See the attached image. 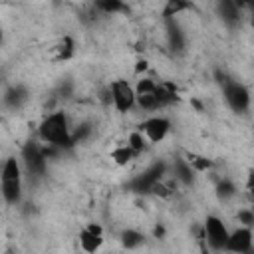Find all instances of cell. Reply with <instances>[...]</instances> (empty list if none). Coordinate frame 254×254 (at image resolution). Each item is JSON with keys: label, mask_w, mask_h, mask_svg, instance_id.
Returning <instances> with one entry per match:
<instances>
[{"label": "cell", "mask_w": 254, "mask_h": 254, "mask_svg": "<svg viewBox=\"0 0 254 254\" xmlns=\"http://www.w3.org/2000/svg\"><path fill=\"white\" fill-rule=\"evenodd\" d=\"M0 42H2V28H0Z\"/></svg>", "instance_id": "f546056e"}, {"label": "cell", "mask_w": 254, "mask_h": 254, "mask_svg": "<svg viewBox=\"0 0 254 254\" xmlns=\"http://www.w3.org/2000/svg\"><path fill=\"white\" fill-rule=\"evenodd\" d=\"M185 159H187V163L192 167L194 173H204V171L212 169V165H214L212 159H208V157H204V155H196V153H187Z\"/></svg>", "instance_id": "d6986e66"}, {"label": "cell", "mask_w": 254, "mask_h": 254, "mask_svg": "<svg viewBox=\"0 0 254 254\" xmlns=\"http://www.w3.org/2000/svg\"><path fill=\"white\" fill-rule=\"evenodd\" d=\"M141 69H143V71L147 69V60H139V62H137V67H135V71H137V73H141Z\"/></svg>", "instance_id": "4316f807"}, {"label": "cell", "mask_w": 254, "mask_h": 254, "mask_svg": "<svg viewBox=\"0 0 254 254\" xmlns=\"http://www.w3.org/2000/svg\"><path fill=\"white\" fill-rule=\"evenodd\" d=\"M38 137L42 143L58 147L60 151L71 149L73 141H71V129H69V121L65 111H52L48 113L42 123L38 125Z\"/></svg>", "instance_id": "6da1fadb"}, {"label": "cell", "mask_w": 254, "mask_h": 254, "mask_svg": "<svg viewBox=\"0 0 254 254\" xmlns=\"http://www.w3.org/2000/svg\"><path fill=\"white\" fill-rule=\"evenodd\" d=\"M202 242L204 246H208L210 250H216V252H222L224 246H226V240H228V228L226 224L214 216V214H208L204 218V224H202Z\"/></svg>", "instance_id": "8992f818"}, {"label": "cell", "mask_w": 254, "mask_h": 254, "mask_svg": "<svg viewBox=\"0 0 254 254\" xmlns=\"http://www.w3.org/2000/svg\"><path fill=\"white\" fill-rule=\"evenodd\" d=\"M153 234H155V238H163V236H165V228H163V226L159 224V226H155Z\"/></svg>", "instance_id": "83f0119b"}, {"label": "cell", "mask_w": 254, "mask_h": 254, "mask_svg": "<svg viewBox=\"0 0 254 254\" xmlns=\"http://www.w3.org/2000/svg\"><path fill=\"white\" fill-rule=\"evenodd\" d=\"M155 87H157V81H155V79H151V77H141L133 89H135V95H147V93H153Z\"/></svg>", "instance_id": "cb8c5ba5"}, {"label": "cell", "mask_w": 254, "mask_h": 254, "mask_svg": "<svg viewBox=\"0 0 254 254\" xmlns=\"http://www.w3.org/2000/svg\"><path fill=\"white\" fill-rule=\"evenodd\" d=\"M71 83L69 81H65V83H62L60 85V89H58V97H69V93H71Z\"/></svg>", "instance_id": "484cf974"}, {"label": "cell", "mask_w": 254, "mask_h": 254, "mask_svg": "<svg viewBox=\"0 0 254 254\" xmlns=\"http://www.w3.org/2000/svg\"><path fill=\"white\" fill-rule=\"evenodd\" d=\"M119 240H121V246L125 250H137L145 244V234L135 230V228H125L121 234H119Z\"/></svg>", "instance_id": "9a60e30c"}, {"label": "cell", "mask_w": 254, "mask_h": 254, "mask_svg": "<svg viewBox=\"0 0 254 254\" xmlns=\"http://www.w3.org/2000/svg\"><path fill=\"white\" fill-rule=\"evenodd\" d=\"M165 175H167V163L165 161H153L143 173L129 179L125 189L133 194H151L153 187L157 183H161L165 179Z\"/></svg>", "instance_id": "3957f363"}, {"label": "cell", "mask_w": 254, "mask_h": 254, "mask_svg": "<svg viewBox=\"0 0 254 254\" xmlns=\"http://www.w3.org/2000/svg\"><path fill=\"white\" fill-rule=\"evenodd\" d=\"M214 194H216V198H218L220 202H228V200H232V198L238 194V189H236L234 181H230V179H220V181L216 183V187H214Z\"/></svg>", "instance_id": "e0dca14e"}, {"label": "cell", "mask_w": 254, "mask_h": 254, "mask_svg": "<svg viewBox=\"0 0 254 254\" xmlns=\"http://www.w3.org/2000/svg\"><path fill=\"white\" fill-rule=\"evenodd\" d=\"M56 60L58 62H65V60H69L71 56H73V52H75V44H73V38L71 36H64V40L58 44V48H56Z\"/></svg>", "instance_id": "ffe728a7"}, {"label": "cell", "mask_w": 254, "mask_h": 254, "mask_svg": "<svg viewBox=\"0 0 254 254\" xmlns=\"http://www.w3.org/2000/svg\"><path fill=\"white\" fill-rule=\"evenodd\" d=\"M93 10L95 12H101L105 16H115V14H121V12H127L129 6L123 4L121 0H99L93 4Z\"/></svg>", "instance_id": "2e32d148"}, {"label": "cell", "mask_w": 254, "mask_h": 254, "mask_svg": "<svg viewBox=\"0 0 254 254\" xmlns=\"http://www.w3.org/2000/svg\"><path fill=\"white\" fill-rule=\"evenodd\" d=\"M218 87L222 89L224 101L228 103V107H230L234 113H246V111H248V107H250V89H248L244 83H240V81L228 77V79H226L222 85H218Z\"/></svg>", "instance_id": "5b68a950"}, {"label": "cell", "mask_w": 254, "mask_h": 254, "mask_svg": "<svg viewBox=\"0 0 254 254\" xmlns=\"http://www.w3.org/2000/svg\"><path fill=\"white\" fill-rule=\"evenodd\" d=\"M20 161L26 169V173L30 175V179H42L48 173V159L44 157L42 145L34 139L26 141L20 149Z\"/></svg>", "instance_id": "277c9868"}, {"label": "cell", "mask_w": 254, "mask_h": 254, "mask_svg": "<svg viewBox=\"0 0 254 254\" xmlns=\"http://www.w3.org/2000/svg\"><path fill=\"white\" fill-rule=\"evenodd\" d=\"M28 97H30V91L26 89V85L16 83V85H10V87L4 91V95H2V105H4L6 109H10V111H16V109H20V107L28 101Z\"/></svg>", "instance_id": "4fadbf2b"}, {"label": "cell", "mask_w": 254, "mask_h": 254, "mask_svg": "<svg viewBox=\"0 0 254 254\" xmlns=\"http://www.w3.org/2000/svg\"><path fill=\"white\" fill-rule=\"evenodd\" d=\"M236 218H238V222H240L242 226H246V228H252V224H254V212H252L250 208H240L238 214H236Z\"/></svg>", "instance_id": "d4e9b609"}, {"label": "cell", "mask_w": 254, "mask_h": 254, "mask_svg": "<svg viewBox=\"0 0 254 254\" xmlns=\"http://www.w3.org/2000/svg\"><path fill=\"white\" fill-rule=\"evenodd\" d=\"M111 103L119 113H127L135 107V89L127 79H115L109 85Z\"/></svg>", "instance_id": "52a82bcc"}, {"label": "cell", "mask_w": 254, "mask_h": 254, "mask_svg": "<svg viewBox=\"0 0 254 254\" xmlns=\"http://www.w3.org/2000/svg\"><path fill=\"white\" fill-rule=\"evenodd\" d=\"M192 4L190 2H183V0H169L163 8V20H175L181 12L190 10Z\"/></svg>", "instance_id": "ac0fdd59"}, {"label": "cell", "mask_w": 254, "mask_h": 254, "mask_svg": "<svg viewBox=\"0 0 254 254\" xmlns=\"http://www.w3.org/2000/svg\"><path fill=\"white\" fill-rule=\"evenodd\" d=\"M91 135H93V123L83 121V123H79V125L71 131V141H73V145H77V143L87 141Z\"/></svg>", "instance_id": "7402d4cb"}, {"label": "cell", "mask_w": 254, "mask_h": 254, "mask_svg": "<svg viewBox=\"0 0 254 254\" xmlns=\"http://www.w3.org/2000/svg\"><path fill=\"white\" fill-rule=\"evenodd\" d=\"M224 250H228L232 254H250L252 252V228L238 226L236 230L228 232Z\"/></svg>", "instance_id": "30bf717a"}, {"label": "cell", "mask_w": 254, "mask_h": 254, "mask_svg": "<svg viewBox=\"0 0 254 254\" xmlns=\"http://www.w3.org/2000/svg\"><path fill=\"white\" fill-rule=\"evenodd\" d=\"M0 194L10 206L22 202V167L16 157H8L0 169Z\"/></svg>", "instance_id": "7a4b0ae2"}, {"label": "cell", "mask_w": 254, "mask_h": 254, "mask_svg": "<svg viewBox=\"0 0 254 254\" xmlns=\"http://www.w3.org/2000/svg\"><path fill=\"white\" fill-rule=\"evenodd\" d=\"M216 14L218 18L228 26V28H236L242 20V12H240V4L234 0H220L216 4Z\"/></svg>", "instance_id": "8fae6325"}, {"label": "cell", "mask_w": 254, "mask_h": 254, "mask_svg": "<svg viewBox=\"0 0 254 254\" xmlns=\"http://www.w3.org/2000/svg\"><path fill=\"white\" fill-rule=\"evenodd\" d=\"M77 240H79V248L87 254H95L101 244H103V228L101 224L97 222H89L87 226H83L77 234Z\"/></svg>", "instance_id": "9c48e42d"}, {"label": "cell", "mask_w": 254, "mask_h": 254, "mask_svg": "<svg viewBox=\"0 0 254 254\" xmlns=\"http://www.w3.org/2000/svg\"><path fill=\"white\" fill-rule=\"evenodd\" d=\"M202 254H208V250H206V246H204V242H202Z\"/></svg>", "instance_id": "f1b7e54d"}, {"label": "cell", "mask_w": 254, "mask_h": 254, "mask_svg": "<svg viewBox=\"0 0 254 254\" xmlns=\"http://www.w3.org/2000/svg\"><path fill=\"white\" fill-rule=\"evenodd\" d=\"M139 131L143 133L145 141L149 143H161L169 131H171V121L163 115H153L149 119H145L141 125H139Z\"/></svg>", "instance_id": "ba28073f"}, {"label": "cell", "mask_w": 254, "mask_h": 254, "mask_svg": "<svg viewBox=\"0 0 254 254\" xmlns=\"http://www.w3.org/2000/svg\"><path fill=\"white\" fill-rule=\"evenodd\" d=\"M173 175L185 187H192L194 179H196V173L192 171V167L187 163L185 157H175V161H173Z\"/></svg>", "instance_id": "5bb4252c"}, {"label": "cell", "mask_w": 254, "mask_h": 254, "mask_svg": "<svg viewBox=\"0 0 254 254\" xmlns=\"http://www.w3.org/2000/svg\"><path fill=\"white\" fill-rule=\"evenodd\" d=\"M135 157H137V155H135L127 145H119V147H115V149L111 151V159H113V163H115V165H119V167H123V165H127V163H131Z\"/></svg>", "instance_id": "44dd1931"}, {"label": "cell", "mask_w": 254, "mask_h": 254, "mask_svg": "<svg viewBox=\"0 0 254 254\" xmlns=\"http://www.w3.org/2000/svg\"><path fill=\"white\" fill-rule=\"evenodd\" d=\"M137 157L147 149V141H145V137H143V133L141 131H133L129 137H127V143H125Z\"/></svg>", "instance_id": "603a6c76"}, {"label": "cell", "mask_w": 254, "mask_h": 254, "mask_svg": "<svg viewBox=\"0 0 254 254\" xmlns=\"http://www.w3.org/2000/svg\"><path fill=\"white\" fill-rule=\"evenodd\" d=\"M163 22H165V30H167V44H169L171 52H175V54L185 52L187 36H185V32H183V28L179 26L177 18H175V20H163Z\"/></svg>", "instance_id": "7c38bea8"}]
</instances>
